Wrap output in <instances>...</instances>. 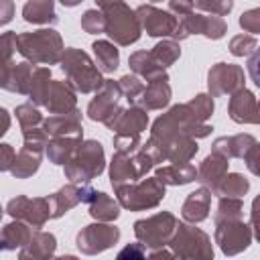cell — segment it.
<instances>
[{
	"label": "cell",
	"mask_w": 260,
	"mask_h": 260,
	"mask_svg": "<svg viewBox=\"0 0 260 260\" xmlns=\"http://www.w3.org/2000/svg\"><path fill=\"white\" fill-rule=\"evenodd\" d=\"M160 160H162L160 152L150 142L140 144L138 150L134 152H116L110 165V177L114 189L122 185H132Z\"/></svg>",
	"instance_id": "obj_1"
},
{
	"label": "cell",
	"mask_w": 260,
	"mask_h": 260,
	"mask_svg": "<svg viewBox=\"0 0 260 260\" xmlns=\"http://www.w3.org/2000/svg\"><path fill=\"white\" fill-rule=\"evenodd\" d=\"M98 10L104 14V32L118 45H132L140 39V22L134 10L124 2H98Z\"/></svg>",
	"instance_id": "obj_2"
},
{
	"label": "cell",
	"mask_w": 260,
	"mask_h": 260,
	"mask_svg": "<svg viewBox=\"0 0 260 260\" xmlns=\"http://www.w3.org/2000/svg\"><path fill=\"white\" fill-rule=\"evenodd\" d=\"M16 51L30 59L32 63H45L53 65L61 61L63 55V41L57 30L53 28H41L35 32H20L16 37Z\"/></svg>",
	"instance_id": "obj_3"
},
{
	"label": "cell",
	"mask_w": 260,
	"mask_h": 260,
	"mask_svg": "<svg viewBox=\"0 0 260 260\" xmlns=\"http://www.w3.org/2000/svg\"><path fill=\"white\" fill-rule=\"evenodd\" d=\"M61 69L69 79V85H73L81 93L98 91L104 85L100 69L91 63L87 53L79 49H65V53L61 55Z\"/></svg>",
	"instance_id": "obj_4"
},
{
	"label": "cell",
	"mask_w": 260,
	"mask_h": 260,
	"mask_svg": "<svg viewBox=\"0 0 260 260\" xmlns=\"http://www.w3.org/2000/svg\"><path fill=\"white\" fill-rule=\"evenodd\" d=\"M104 171V148L95 140L81 142L65 162V177L71 183H87Z\"/></svg>",
	"instance_id": "obj_5"
},
{
	"label": "cell",
	"mask_w": 260,
	"mask_h": 260,
	"mask_svg": "<svg viewBox=\"0 0 260 260\" xmlns=\"http://www.w3.org/2000/svg\"><path fill=\"white\" fill-rule=\"evenodd\" d=\"M171 250L185 260H213V246L205 232L195 225L177 223V230L169 242Z\"/></svg>",
	"instance_id": "obj_6"
},
{
	"label": "cell",
	"mask_w": 260,
	"mask_h": 260,
	"mask_svg": "<svg viewBox=\"0 0 260 260\" xmlns=\"http://www.w3.org/2000/svg\"><path fill=\"white\" fill-rule=\"evenodd\" d=\"M116 195L122 207L130 211H142L156 207L162 197H165V185L154 177V179H144L134 185H122L116 187Z\"/></svg>",
	"instance_id": "obj_7"
},
{
	"label": "cell",
	"mask_w": 260,
	"mask_h": 260,
	"mask_svg": "<svg viewBox=\"0 0 260 260\" xmlns=\"http://www.w3.org/2000/svg\"><path fill=\"white\" fill-rule=\"evenodd\" d=\"M49 144V136L43 128H28L24 130V146L14 156V162L10 167V173L18 179H26L32 173H37L41 165V156L45 146Z\"/></svg>",
	"instance_id": "obj_8"
},
{
	"label": "cell",
	"mask_w": 260,
	"mask_h": 260,
	"mask_svg": "<svg viewBox=\"0 0 260 260\" xmlns=\"http://www.w3.org/2000/svg\"><path fill=\"white\" fill-rule=\"evenodd\" d=\"M175 230H177V219L169 211L154 213V215H150L146 219H138L134 223V234H136L138 242L142 246L154 248V250L169 244Z\"/></svg>",
	"instance_id": "obj_9"
},
{
	"label": "cell",
	"mask_w": 260,
	"mask_h": 260,
	"mask_svg": "<svg viewBox=\"0 0 260 260\" xmlns=\"http://www.w3.org/2000/svg\"><path fill=\"white\" fill-rule=\"evenodd\" d=\"M134 14L140 22V28H144L146 35H150V37H173V39L187 37L175 14L160 10L152 4H140L134 10Z\"/></svg>",
	"instance_id": "obj_10"
},
{
	"label": "cell",
	"mask_w": 260,
	"mask_h": 260,
	"mask_svg": "<svg viewBox=\"0 0 260 260\" xmlns=\"http://www.w3.org/2000/svg\"><path fill=\"white\" fill-rule=\"evenodd\" d=\"M122 98V91H120V85L116 81H110L106 79L104 85L98 89L95 98L89 102L87 106V116L95 122H104L108 128L114 126V122L118 120V116L124 112L118 102Z\"/></svg>",
	"instance_id": "obj_11"
},
{
	"label": "cell",
	"mask_w": 260,
	"mask_h": 260,
	"mask_svg": "<svg viewBox=\"0 0 260 260\" xmlns=\"http://www.w3.org/2000/svg\"><path fill=\"white\" fill-rule=\"evenodd\" d=\"M6 211L16 219L30 228H43L45 221L51 217L49 197H24L18 195L8 201Z\"/></svg>",
	"instance_id": "obj_12"
},
{
	"label": "cell",
	"mask_w": 260,
	"mask_h": 260,
	"mask_svg": "<svg viewBox=\"0 0 260 260\" xmlns=\"http://www.w3.org/2000/svg\"><path fill=\"white\" fill-rule=\"evenodd\" d=\"M215 242L219 244L221 252L228 256L240 254L242 250H246L252 242V228L248 223H244L242 219L238 221H221L215 223Z\"/></svg>",
	"instance_id": "obj_13"
},
{
	"label": "cell",
	"mask_w": 260,
	"mask_h": 260,
	"mask_svg": "<svg viewBox=\"0 0 260 260\" xmlns=\"http://www.w3.org/2000/svg\"><path fill=\"white\" fill-rule=\"evenodd\" d=\"M120 238V230L110 223H91L77 234V248L83 254H98L112 248Z\"/></svg>",
	"instance_id": "obj_14"
},
{
	"label": "cell",
	"mask_w": 260,
	"mask_h": 260,
	"mask_svg": "<svg viewBox=\"0 0 260 260\" xmlns=\"http://www.w3.org/2000/svg\"><path fill=\"white\" fill-rule=\"evenodd\" d=\"M95 195H98V191L91 189L89 185H75V183L65 185L63 189H59L57 193H53L49 197L51 217H61L77 203H91Z\"/></svg>",
	"instance_id": "obj_15"
},
{
	"label": "cell",
	"mask_w": 260,
	"mask_h": 260,
	"mask_svg": "<svg viewBox=\"0 0 260 260\" xmlns=\"http://www.w3.org/2000/svg\"><path fill=\"white\" fill-rule=\"evenodd\" d=\"M209 93L223 95V93H236L238 89H244V69L232 63H217L209 71Z\"/></svg>",
	"instance_id": "obj_16"
},
{
	"label": "cell",
	"mask_w": 260,
	"mask_h": 260,
	"mask_svg": "<svg viewBox=\"0 0 260 260\" xmlns=\"http://www.w3.org/2000/svg\"><path fill=\"white\" fill-rule=\"evenodd\" d=\"M179 22H181V28L185 30V35H205L207 39H221L223 32H225V20L219 18V16H213V14H199V12H193L189 10L187 14L179 16Z\"/></svg>",
	"instance_id": "obj_17"
},
{
	"label": "cell",
	"mask_w": 260,
	"mask_h": 260,
	"mask_svg": "<svg viewBox=\"0 0 260 260\" xmlns=\"http://www.w3.org/2000/svg\"><path fill=\"white\" fill-rule=\"evenodd\" d=\"M43 106L51 112V114H69L75 110V93L71 89L69 83L65 81H49L45 98H43Z\"/></svg>",
	"instance_id": "obj_18"
},
{
	"label": "cell",
	"mask_w": 260,
	"mask_h": 260,
	"mask_svg": "<svg viewBox=\"0 0 260 260\" xmlns=\"http://www.w3.org/2000/svg\"><path fill=\"white\" fill-rule=\"evenodd\" d=\"M230 118L238 124H256L258 122V102L256 95L252 91L238 89L232 98H230Z\"/></svg>",
	"instance_id": "obj_19"
},
{
	"label": "cell",
	"mask_w": 260,
	"mask_h": 260,
	"mask_svg": "<svg viewBox=\"0 0 260 260\" xmlns=\"http://www.w3.org/2000/svg\"><path fill=\"white\" fill-rule=\"evenodd\" d=\"M148 124V114L138 108V106H132L130 110H124L118 120L114 122L112 130H116V136L118 138H128V140H138V136L142 134V130L146 128Z\"/></svg>",
	"instance_id": "obj_20"
},
{
	"label": "cell",
	"mask_w": 260,
	"mask_h": 260,
	"mask_svg": "<svg viewBox=\"0 0 260 260\" xmlns=\"http://www.w3.org/2000/svg\"><path fill=\"white\" fill-rule=\"evenodd\" d=\"M43 130L47 136H53V138H81L83 128H81L79 112L73 110L69 114L47 118L43 122Z\"/></svg>",
	"instance_id": "obj_21"
},
{
	"label": "cell",
	"mask_w": 260,
	"mask_h": 260,
	"mask_svg": "<svg viewBox=\"0 0 260 260\" xmlns=\"http://www.w3.org/2000/svg\"><path fill=\"white\" fill-rule=\"evenodd\" d=\"M57 248V240L47 232H32L30 240L20 248L18 260H51Z\"/></svg>",
	"instance_id": "obj_22"
},
{
	"label": "cell",
	"mask_w": 260,
	"mask_h": 260,
	"mask_svg": "<svg viewBox=\"0 0 260 260\" xmlns=\"http://www.w3.org/2000/svg\"><path fill=\"white\" fill-rule=\"evenodd\" d=\"M225 175H228V158L217 152H211L197 169V181H201L211 191H215V187L221 183Z\"/></svg>",
	"instance_id": "obj_23"
},
{
	"label": "cell",
	"mask_w": 260,
	"mask_h": 260,
	"mask_svg": "<svg viewBox=\"0 0 260 260\" xmlns=\"http://www.w3.org/2000/svg\"><path fill=\"white\" fill-rule=\"evenodd\" d=\"M209 205H211V191H207L205 187L189 193V197L183 203V219L189 223H199L209 215Z\"/></svg>",
	"instance_id": "obj_24"
},
{
	"label": "cell",
	"mask_w": 260,
	"mask_h": 260,
	"mask_svg": "<svg viewBox=\"0 0 260 260\" xmlns=\"http://www.w3.org/2000/svg\"><path fill=\"white\" fill-rule=\"evenodd\" d=\"M254 144H258V142L250 134H238V136H230V138L223 136V138H217L213 142V152H217L225 158H232V156L244 158Z\"/></svg>",
	"instance_id": "obj_25"
},
{
	"label": "cell",
	"mask_w": 260,
	"mask_h": 260,
	"mask_svg": "<svg viewBox=\"0 0 260 260\" xmlns=\"http://www.w3.org/2000/svg\"><path fill=\"white\" fill-rule=\"evenodd\" d=\"M167 81L169 79H160V81L148 83L142 89V93H140L136 104H140L144 110H158V108L167 106L169 100H171V87H169Z\"/></svg>",
	"instance_id": "obj_26"
},
{
	"label": "cell",
	"mask_w": 260,
	"mask_h": 260,
	"mask_svg": "<svg viewBox=\"0 0 260 260\" xmlns=\"http://www.w3.org/2000/svg\"><path fill=\"white\" fill-rule=\"evenodd\" d=\"M32 236V230L30 225L22 223V221H12L8 225L2 228L0 232V250H16V248H22Z\"/></svg>",
	"instance_id": "obj_27"
},
{
	"label": "cell",
	"mask_w": 260,
	"mask_h": 260,
	"mask_svg": "<svg viewBox=\"0 0 260 260\" xmlns=\"http://www.w3.org/2000/svg\"><path fill=\"white\" fill-rule=\"evenodd\" d=\"M197 177V169L189 162L185 165H169L156 169V179L162 185H187Z\"/></svg>",
	"instance_id": "obj_28"
},
{
	"label": "cell",
	"mask_w": 260,
	"mask_h": 260,
	"mask_svg": "<svg viewBox=\"0 0 260 260\" xmlns=\"http://www.w3.org/2000/svg\"><path fill=\"white\" fill-rule=\"evenodd\" d=\"M128 63H130L132 71H136L138 75H142L148 83L160 81V79H169L167 73H165V69L156 67V65L152 63V59L148 57L146 51H136V53H132L130 59H128Z\"/></svg>",
	"instance_id": "obj_29"
},
{
	"label": "cell",
	"mask_w": 260,
	"mask_h": 260,
	"mask_svg": "<svg viewBox=\"0 0 260 260\" xmlns=\"http://www.w3.org/2000/svg\"><path fill=\"white\" fill-rule=\"evenodd\" d=\"M22 16H24L26 22H35V24H53V22H57L55 4L51 0L26 2L22 6Z\"/></svg>",
	"instance_id": "obj_30"
},
{
	"label": "cell",
	"mask_w": 260,
	"mask_h": 260,
	"mask_svg": "<svg viewBox=\"0 0 260 260\" xmlns=\"http://www.w3.org/2000/svg\"><path fill=\"white\" fill-rule=\"evenodd\" d=\"M93 53H95V67L104 73H112L118 69V63H120V53L118 49L110 43V41H95L93 43Z\"/></svg>",
	"instance_id": "obj_31"
},
{
	"label": "cell",
	"mask_w": 260,
	"mask_h": 260,
	"mask_svg": "<svg viewBox=\"0 0 260 260\" xmlns=\"http://www.w3.org/2000/svg\"><path fill=\"white\" fill-rule=\"evenodd\" d=\"M81 144V138H53L47 144V156L55 165H65Z\"/></svg>",
	"instance_id": "obj_32"
},
{
	"label": "cell",
	"mask_w": 260,
	"mask_h": 260,
	"mask_svg": "<svg viewBox=\"0 0 260 260\" xmlns=\"http://www.w3.org/2000/svg\"><path fill=\"white\" fill-rule=\"evenodd\" d=\"M89 215L95 217L98 221H114L120 215V209H118V203L112 197L98 191V195L89 203Z\"/></svg>",
	"instance_id": "obj_33"
},
{
	"label": "cell",
	"mask_w": 260,
	"mask_h": 260,
	"mask_svg": "<svg viewBox=\"0 0 260 260\" xmlns=\"http://www.w3.org/2000/svg\"><path fill=\"white\" fill-rule=\"evenodd\" d=\"M32 71H35V67H32L28 61L14 63L12 69H10V77H8L6 89L16 91V93H28V85H30Z\"/></svg>",
	"instance_id": "obj_34"
},
{
	"label": "cell",
	"mask_w": 260,
	"mask_h": 260,
	"mask_svg": "<svg viewBox=\"0 0 260 260\" xmlns=\"http://www.w3.org/2000/svg\"><path fill=\"white\" fill-rule=\"evenodd\" d=\"M181 55V49H179V43L175 41H162V43H156L152 47V51L148 53V57L152 59V63L160 69L173 65Z\"/></svg>",
	"instance_id": "obj_35"
},
{
	"label": "cell",
	"mask_w": 260,
	"mask_h": 260,
	"mask_svg": "<svg viewBox=\"0 0 260 260\" xmlns=\"http://www.w3.org/2000/svg\"><path fill=\"white\" fill-rule=\"evenodd\" d=\"M248 189H250L248 179H244V177L238 175V173H232V175H225V177L221 179V183L215 187L213 193L219 195V197H234V199H240Z\"/></svg>",
	"instance_id": "obj_36"
},
{
	"label": "cell",
	"mask_w": 260,
	"mask_h": 260,
	"mask_svg": "<svg viewBox=\"0 0 260 260\" xmlns=\"http://www.w3.org/2000/svg\"><path fill=\"white\" fill-rule=\"evenodd\" d=\"M242 215H244V203L240 199L221 197L213 219H215V223H221V221H238V219H242Z\"/></svg>",
	"instance_id": "obj_37"
},
{
	"label": "cell",
	"mask_w": 260,
	"mask_h": 260,
	"mask_svg": "<svg viewBox=\"0 0 260 260\" xmlns=\"http://www.w3.org/2000/svg\"><path fill=\"white\" fill-rule=\"evenodd\" d=\"M16 118L22 126V130H28V128H37L41 122H43V116L41 112L32 106V104H22L16 108Z\"/></svg>",
	"instance_id": "obj_38"
},
{
	"label": "cell",
	"mask_w": 260,
	"mask_h": 260,
	"mask_svg": "<svg viewBox=\"0 0 260 260\" xmlns=\"http://www.w3.org/2000/svg\"><path fill=\"white\" fill-rule=\"evenodd\" d=\"M118 85H120L122 95H126V100H128L130 104H136L138 98H140V93H142V89H144L142 81H140L138 77H134V75H124V77L118 81Z\"/></svg>",
	"instance_id": "obj_39"
},
{
	"label": "cell",
	"mask_w": 260,
	"mask_h": 260,
	"mask_svg": "<svg viewBox=\"0 0 260 260\" xmlns=\"http://www.w3.org/2000/svg\"><path fill=\"white\" fill-rule=\"evenodd\" d=\"M104 26H106L104 14H102L98 8H95V10H85V14L81 16V28H83L85 32H91V35L104 32Z\"/></svg>",
	"instance_id": "obj_40"
},
{
	"label": "cell",
	"mask_w": 260,
	"mask_h": 260,
	"mask_svg": "<svg viewBox=\"0 0 260 260\" xmlns=\"http://www.w3.org/2000/svg\"><path fill=\"white\" fill-rule=\"evenodd\" d=\"M16 32L8 30L0 35V63H12V55L16 51Z\"/></svg>",
	"instance_id": "obj_41"
},
{
	"label": "cell",
	"mask_w": 260,
	"mask_h": 260,
	"mask_svg": "<svg viewBox=\"0 0 260 260\" xmlns=\"http://www.w3.org/2000/svg\"><path fill=\"white\" fill-rule=\"evenodd\" d=\"M254 49H256V39H254L252 35H238V37H234L232 43H230V51H232L234 55H238V57L248 55V53L254 51Z\"/></svg>",
	"instance_id": "obj_42"
},
{
	"label": "cell",
	"mask_w": 260,
	"mask_h": 260,
	"mask_svg": "<svg viewBox=\"0 0 260 260\" xmlns=\"http://www.w3.org/2000/svg\"><path fill=\"white\" fill-rule=\"evenodd\" d=\"M193 4V10H205V12H211L213 16H223L232 10L234 2H191Z\"/></svg>",
	"instance_id": "obj_43"
},
{
	"label": "cell",
	"mask_w": 260,
	"mask_h": 260,
	"mask_svg": "<svg viewBox=\"0 0 260 260\" xmlns=\"http://www.w3.org/2000/svg\"><path fill=\"white\" fill-rule=\"evenodd\" d=\"M116 260H148V256H146L144 246H142L140 242H136V244L124 246V248L118 252Z\"/></svg>",
	"instance_id": "obj_44"
},
{
	"label": "cell",
	"mask_w": 260,
	"mask_h": 260,
	"mask_svg": "<svg viewBox=\"0 0 260 260\" xmlns=\"http://www.w3.org/2000/svg\"><path fill=\"white\" fill-rule=\"evenodd\" d=\"M240 26L246 30V32H252L256 35L260 30V10L258 8H252L248 12H244L240 16Z\"/></svg>",
	"instance_id": "obj_45"
},
{
	"label": "cell",
	"mask_w": 260,
	"mask_h": 260,
	"mask_svg": "<svg viewBox=\"0 0 260 260\" xmlns=\"http://www.w3.org/2000/svg\"><path fill=\"white\" fill-rule=\"evenodd\" d=\"M14 148L10 144H0V171H10L14 162Z\"/></svg>",
	"instance_id": "obj_46"
},
{
	"label": "cell",
	"mask_w": 260,
	"mask_h": 260,
	"mask_svg": "<svg viewBox=\"0 0 260 260\" xmlns=\"http://www.w3.org/2000/svg\"><path fill=\"white\" fill-rule=\"evenodd\" d=\"M14 16V4L8 2V0H0V26L2 24H8Z\"/></svg>",
	"instance_id": "obj_47"
},
{
	"label": "cell",
	"mask_w": 260,
	"mask_h": 260,
	"mask_svg": "<svg viewBox=\"0 0 260 260\" xmlns=\"http://www.w3.org/2000/svg\"><path fill=\"white\" fill-rule=\"evenodd\" d=\"M148 260H185V258L179 256V254H175L173 250H154L148 256Z\"/></svg>",
	"instance_id": "obj_48"
},
{
	"label": "cell",
	"mask_w": 260,
	"mask_h": 260,
	"mask_svg": "<svg viewBox=\"0 0 260 260\" xmlns=\"http://www.w3.org/2000/svg\"><path fill=\"white\" fill-rule=\"evenodd\" d=\"M12 65H14V61L12 63H0V87H6L8 85V77H10Z\"/></svg>",
	"instance_id": "obj_49"
},
{
	"label": "cell",
	"mask_w": 260,
	"mask_h": 260,
	"mask_svg": "<svg viewBox=\"0 0 260 260\" xmlns=\"http://www.w3.org/2000/svg\"><path fill=\"white\" fill-rule=\"evenodd\" d=\"M8 126H10V116H8V112L4 108H0V136L6 134Z\"/></svg>",
	"instance_id": "obj_50"
},
{
	"label": "cell",
	"mask_w": 260,
	"mask_h": 260,
	"mask_svg": "<svg viewBox=\"0 0 260 260\" xmlns=\"http://www.w3.org/2000/svg\"><path fill=\"white\" fill-rule=\"evenodd\" d=\"M51 260H77L75 256H61V258H51Z\"/></svg>",
	"instance_id": "obj_51"
},
{
	"label": "cell",
	"mask_w": 260,
	"mask_h": 260,
	"mask_svg": "<svg viewBox=\"0 0 260 260\" xmlns=\"http://www.w3.org/2000/svg\"><path fill=\"white\" fill-rule=\"evenodd\" d=\"M0 217H2V207H0Z\"/></svg>",
	"instance_id": "obj_52"
}]
</instances>
